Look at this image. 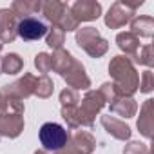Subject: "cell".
<instances>
[{"label":"cell","mask_w":154,"mask_h":154,"mask_svg":"<svg viewBox=\"0 0 154 154\" xmlns=\"http://www.w3.org/2000/svg\"><path fill=\"white\" fill-rule=\"evenodd\" d=\"M74 40L80 49H84L91 58H102L109 51V42L100 35V31L93 26L78 27L74 35Z\"/></svg>","instance_id":"cell-2"},{"label":"cell","mask_w":154,"mask_h":154,"mask_svg":"<svg viewBox=\"0 0 154 154\" xmlns=\"http://www.w3.org/2000/svg\"><path fill=\"white\" fill-rule=\"evenodd\" d=\"M109 74L120 96H134L140 85V74L125 54H116L109 62Z\"/></svg>","instance_id":"cell-1"},{"label":"cell","mask_w":154,"mask_h":154,"mask_svg":"<svg viewBox=\"0 0 154 154\" xmlns=\"http://www.w3.org/2000/svg\"><path fill=\"white\" fill-rule=\"evenodd\" d=\"M67 147L74 149L80 154H93L96 149V138L87 131H76L72 136H69Z\"/></svg>","instance_id":"cell-14"},{"label":"cell","mask_w":154,"mask_h":154,"mask_svg":"<svg viewBox=\"0 0 154 154\" xmlns=\"http://www.w3.org/2000/svg\"><path fill=\"white\" fill-rule=\"evenodd\" d=\"M8 102H6V98H4V94H2V91H0V114H4V112H8Z\"/></svg>","instance_id":"cell-32"},{"label":"cell","mask_w":154,"mask_h":154,"mask_svg":"<svg viewBox=\"0 0 154 154\" xmlns=\"http://www.w3.org/2000/svg\"><path fill=\"white\" fill-rule=\"evenodd\" d=\"M56 27H60L63 33H69V31H76L80 27V24H78V20H76L74 17H72V13H71V6L63 11V15L60 17V20L54 24Z\"/></svg>","instance_id":"cell-25"},{"label":"cell","mask_w":154,"mask_h":154,"mask_svg":"<svg viewBox=\"0 0 154 154\" xmlns=\"http://www.w3.org/2000/svg\"><path fill=\"white\" fill-rule=\"evenodd\" d=\"M49 27L45 26L44 20H40L38 17H27L18 20V27H17V35L24 40V42H35L40 40L47 35Z\"/></svg>","instance_id":"cell-7"},{"label":"cell","mask_w":154,"mask_h":154,"mask_svg":"<svg viewBox=\"0 0 154 154\" xmlns=\"http://www.w3.org/2000/svg\"><path fill=\"white\" fill-rule=\"evenodd\" d=\"M45 44H47L53 51L62 49V45L65 44V33H63L60 27L53 26V27L47 31V35H45Z\"/></svg>","instance_id":"cell-24"},{"label":"cell","mask_w":154,"mask_h":154,"mask_svg":"<svg viewBox=\"0 0 154 154\" xmlns=\"http://www.w3.org/2000/svg\"><path fill=\"white\" fill-rule=\"evenodd\" d=\"M136 125L143 138L147 140L152 138V131H154V100L152 98H147L140 107V118Z\"/></svg>","instance_id":"cell-12"},{"label":"cell","mask_w":154,"mask_h":154,"mask_svg":"<svg viewBox=\"0 0 154 154\" xmlns=\"http://www.w3.org/2000/svg\"><path fill=\"white\" fill-rule=\"evenodd\" d=\"M35 154H54V152H49V150H44V149H40V150H35Z\"/></svg>","instance_id":"cell-34"},{"label":"cell","mask_w":154,"mask_h":154,"mask_svg":"<svg viewBox=\"0 0 154 154\" xmlns=\"http://www.w3.org/2000/svg\"><path fill=\"white\" fill-rule=\"evenodd\" d=\"M152 89H154V74H152V71H150V69H147V71H143L141 78H140L138 91H140V93L149 94V93H152Z\"/></svg>","instance_id":"cell-28"},{"label":"cell","mask_w":154,"mask_h":154,"mask_svg":"<svg viewBox=\"0 0 154 154\" xmlns=\"http://www.w3.org/2000/svg\"><path fill=\"white\" fill-rule=\"evenodd\" d=\"M0 74H2V69H0Z\"/></svg>","instance_id":"cell-36"},{"label":"cell","mask_w":154,"mask_h":154,"mask_svg":"<svg viewBox=\"0 0 154 154\" xmlns=\"http://www.w3.org/2000/svg\"><path fill=\"white\" fill-rule=\"evenodd\" d=\"M98 93L102 94V98H103L105 103H112V102L120 96L118 91H116V87L112 85V82H105V84H102L100 89H98Z\"/></svg>","instance_id":"cell-29"},{"label":"cell","mask_w":154,"mask_h":154,"mask_svg":"<svg viewBox=\"0 0 154 154\" xmlns=\"http://www.w3.org/2000/svg\"><path fill=\"white\" fill-rule=\"evenodd\" d=\"M53 91H54V84L53 80L49 78L47 74H42L36 78V87H35V96L42 98V100H47L53 96Z\"/></svg>","instance_id":"cell-22"},{"label":"cell","mask_w":154,"mask_h":154,"mask_svg":"<svg viewBox=\"0 0 154 154\" xmlns=\"http://www.w3.org/2000/svg\"><path fill=\"white\" fill-rule=\"evenodd\" d=\"M100 123H102V127H103L112 138H116V140H120V141H129V140H131L132 131H131V127H129L125 122H122V120H118V118H114V116H111V114H105V116L100 118Z\"/></svg>","instance_id":"cell-13"},{"label":"cell","mask_w":154,"mask_h":154,"mask_svg":"<svg viewBox=\"0 0 154 154\" xmlns=\"http://www.w3.org/2000/svg\"><path fill=\"white\" fill-rule=\"evenodd\" d=\"M24 127H26V122L22 114H17V112L0 114V138L6 136L9 140H15L24 132Z\"/></svg>","instance_id":"cell-11"},{"label":"cell","mask_w":154,"mask_h":154,"mask_svg":"<svg viewBox=\"0 0 154 154\" xmlns=\"http://www.w3.org/2000/svg\"><path fill=\"white\" fill-rule=\"evenodd\" d=\"M132 63H138V65H145V67H152L154 65V54H152V45L150 44H145L143 47H140L138 49V53L132 56V58H129Z\"/></svg>","instance_id":"cell-23"},{"label":"cell","mask_w":154,"mask_h":154,"mask_svg":"<svg viewBox=\"0 0 154 154\" xmlns=\"http://www.w3.org/2000/svg\"><path fill=\"white\" fill-rule=\"evenodd\" d=\"M69 131H65L60 123H54V122H47L40 127L38 131V138H40V143L44 145V150H49V152H58L62 150L67 141H69Z\"/></svg>","instance_id":"cell-4"},{"label":"cell","mask_w":154,"mask_h":154,"mask_svg":"<svg viewBox=\"0 0 154 154\" xmlns=\"http://www.w3.org/2000/svg\"><path fill=\"white\" fill-rule=\"evenodd\" d=\"M72 17L80 22H93L102 17V4L96 0H76L71 6Z\"/></svg>","instance_id":"cell-9"},{"label":"cell","mask_w":154,"mask_h":154,"mask_svg":"<svg viewBox=\"0 0 154 154\" xmlns=\"http://www.w3.org/2000/svg\"><path fill=\"white\" fill-rule=\"evenodd\" d=\"M67 8L69 6L65 2H60V0H45V2H42V15L54 26Z\"/></svg>","instance_id":"cell-20"},{"label":"cell","mask_w":154,"mask_h":154,"mask_svg":"<svg viewBox=\"0 0 154 154\" xmlns=\"http://www.w3.org/2000/svg\"><path fill=\"white\" fill-rule=\"evenodd\" d=\"M35 67L38 69V72L42 74H47L51 71V54L47 53H38L35 56Z\"/></svg>","instance_id":"cell-30"},{"label":"cell","mask_w":154,"mask_h":154,"mask_svg":"<svg viewBox=\"0 0 154 154\" xmlns=\"http://www.w3.org/2000/svg\"><path fill=\"white\" fill-rule=\"evenodd\" d=\"M143 2H125V0H116V2L109 8L103 22L109 29H120L125 24H131V20L136 15V9L141 6Z\"/></svg>","instance_id":"cell-3"},{"label":"cell","mask_w":154,"mask_h":154,"mask_svg":"<svg viewBox=\"0 0 154 154\" xmlns=\"http://www.w3.org/2000/svg\"><path fill=\"white\" fill-rule=\"evenodd\" d=\"M109 109H111V112H114V114H118V116L127 120V118H134L136 116L138 103L131 96H118L112 103H109Z\"/></svg>","instance_id":"cell-15"},{"label":"cell","mask_w":154,"mask_h":154,"mask_svg":"<svg viewBox=\"0 0 154 154\" xmlns=\"http://www.w3.org/2000/svg\"><path fill=\"white\" fill-rule=\"evenodd\" d=\"M0 69L6 74H18L24 69V60L17 53H8L6 56L0 58Z\"/></svg>","instance_id":"cell-21"},{"label":"cell","mask_w":154,"mask_h":154,"mask_svg":"<svg viewBox=\"0 0 154 154\" xmlns=\"http://www.w3.org/2000/svg\"><path fill=\"white\" fill-rule=\"evenodd\" d=\"M116 44L118 47L125 53L127 58H132L138 49H140V38L136 35H132L131 31H123V33H118L116 35Z\"/></svg>","instance_id":"cell-19"},{"label":"cell","mask_w":154,"mask_h":154,"mask_svg":"<svg viewBox=\"0 0 154 154\" xmlns=\"http://www.w3.org/2000/svg\"><path fill=\"white\" fill-rule=\"evenodd\" d=\"M72 62H74V56L67 51V49H56V51H53V54H51V71H54V72H58L60 76H63L69 69H71V65H72Z\"/></svg>","instance_id":"cell-17"},{"label":"cell","mask_w":154,"mask_h":154,"mask_svg":"<svg viewBox=\"0 0 154 154\" xmlns=\"http://www.w3.org/2000/svg\"><path fill=\"white\" fill-rule=\"evenodd\" d=\"M131 33L138 38H150L154 35V18L149 15H140L131 20Z\"/></svg>","instance_id":"cell-16"},{"label":"cell","mask_w":154,"mask_h":154,"mask_svg":"<svg viewBox=\"0 0 154 154\" xmlns=\"http://www.w3.org/2000/svg\"><path fill=\"white\" fill-rule=\"evenodd\" d=\"M2 47H4V45H2V44H0V51H2Z\"/></svg>","instance_id":"cell-35"},{"label":"cell","mask_w":154,"mask_h":154,"mask_svg":"<svg viewBox=\"0 0 154 154\" xmlns=\"http://www.w3.org/2000/svg\"><path fill=\"white\" fill-rule=\"evenodd\" d=\"M62 118L67 122L71 129L80 127V118H78V105L76 107H62Z\"/></svg>","instance_id":"cell-26"},{"label":"cell","mask_w":154,"mask_h":154,"mask_svg":"<svg viewBox=\"0 0 154 154\" xmlns=\"http://www.w3.org/2000/svg\"><path fill=\"white\" fill-rule=\"evenodd\" d=\"M123 154H150V149L141 141H129L123 149Z\"/></svg>","instance_id":"cell-31"},{"label":"cell","mask_w":154,"mask_h":154,"mask_svg":"<svg viewBox=\"0 0 154 154\" xmlns=\"http://www.w3.org/2000/svg\"><path fill=\"white\" fill-rule=\"evenodd\" d=\"M17 27H18V17L9 9H0V44H13L17 40Z\"/></svg>","instance_id":"cell-10"},{"label":"cell","mask_w":154,"mask_h":154,"mask_svg":"<svg viewBox=\"0 0 154 154\" xmlns=\"http://www.w3.org/2000/svg\"><path fill=\"white\" fill-rule=\"evenodd\" d=\"M54 154H80V152H76L74 149H71V147H67V145H65L62 150H58V152H54Z\"/></svg>","instance_id":"cell-33"},{"label":"cell","mask_w":154,"mask_h":154,"mask_svg":"<svg viewBox=\"0 0 154 154\" xmlns=\"http://www.w3.org/2000/svg\"><path fill=\"white\" fill-rule=\"evenodd\" d=\"M9 9L18 17V20L35 17L38 11H42V0H15Z\"/></svg>","instance_id":"cell-18"},{"label":"cell","mask_w":154,"mask_h":154,"mask_svg":"<svg viewBox=\"0 0 154 154\" xmlns=\"http://www.w3.org/2000/svg\"><path fill=\"white\" fill-rule=\"evenodd\" d=\"M62 78L65 80L67 87L72 89V91H89V87H91V78L87 76V72H85L84 63L78 62L76 58H74L71 69L62 76Z\"/></svg>","instance_id":"cell-8"},{"label":"cell","mask_w":154,"mask_h":154,"mask_svg":"<svg viewBox=\"0 0 154 154\" xmlns=\"http://www.w3.org/2000/svg\"><path fill=\"white\" fill-rule=\"evenodd\" d=\"M35 87H36V76L31 74V72H26L24 76L17 78L15 82L4 85L2 94H4V98H6L8 102H9V100L24 102L26 98H29V96L35 94Z\"/></svg>","instance_id":"cell-6"},{"label":"cell","mask_w":154,"mask_h":154,"mask_svg":"<svg viewBox=\"0 0 154 154\" xmlns=\"http://www.w3.org/2000/svg\"><path fill=\"white\" fill-rule=\"evenodd\" d=\"M80 102H82L78 105L80 127H93L94 120H96V114H100V111L105 107V102H103L102 94L94 89H89Z\"/></svg>","instance_id":"cell-5"},{"label":"cell","mask_w":154,"mask_h":154,"mask_svg":"<svg viewBox=\"0 0 154 154\" xmlns=\"http://www.w3.org/2000/svg\"><path fill=\"white\" fill-rule=\"evenodd\" d=\"M78 102H80L78 91H72V89L67 87V89H63L60 93V103H62V107H76Z\"/></svg>","instance_id":"cell-27"}]
</instances>
